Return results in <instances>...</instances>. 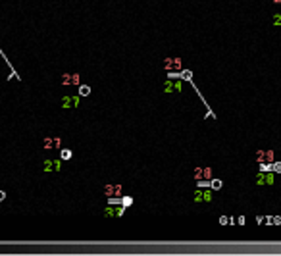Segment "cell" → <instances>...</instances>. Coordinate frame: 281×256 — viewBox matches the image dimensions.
Segmentation results:
<instances>
[{
	"label": "cell",
	"instance_id": "cell-2",
	"mask_svg": "<svg viewBox=\"0 0 281 256\" xmlns=\"http://www.w3.org/2000/svg\"><path fill=\"white\" fill-rule=\"evenodd\" d=\"M43 168H44V173H58L62 169V160L60 158H46Z\"/></svg>",
	"mask_w": 281,
	"mask_h": 256
},
{
	"label": "cell",
	"instance_id": "cell-10",
	"mask_svg": "<svg viewBox=\"0 0 281 256\" xmlns=\"http://www.w3.org/2000/svg\"><path fill=\"white\" fill-rule=\"evenodd\" d=\"M44 150H54V148H62V139L60 137H44Z\"/></svg>",
	"mask_w": 281,
	"mask_h": 256
},
{
	"label": "cell",
	"instance_id": "cell-18",
	"mask_svg": "<svg viewBox=\"0 0 281 256\" xmlns=\"http://www.w3.org/2000/svg\"><path fill=\"white\" fill-rule=\"evenodd\" d=\"M281 172V162H275L274 164V173H279Z\"/></svg>",
	"mask_w": 281,
	"mask_h": 256
},
{
	"label": "cell",
	"instance_id": "cell-19",
	"mask_svg": "<svg viewBox=\"0 0 281 256\" xmlns=\"http://www.w3.org/2000/svg\"><path fill=\"white\" fill-rule=\"evenodd\" d=\"M181 77H183V79H187V81H189L191 77H193V73H191V71H183V73H181Z\"/></svg>",
	"mask_w": 281,
	"mask_h": 256
},
{
	"label": "cell",
	"instance_id": "cell-3",
	"mask_svg": "<svg viewBox=\"0 0 281 256\" xmlns=\"http://www.w3.org/2000/svg\"><path fill=\"white\" fill-rule=\"evenodd\" d=\"M181 91H183V83L177 77H172V79H168L164 83V92H168V95H172V92H181Z\"/></svg>",
	"mask_w": 281,
	"mask_h": 256
},
{
	"label": "cell",
	"instance_id": "cell-5",
	"mask_svg": "<svg viewBox=\"0 0 281 256\" xmlns=\"http://www.w3.org/2000/svg\"><path fill=\"white\" fill-rule=\"evenodd\" d=\"M62 108H66V110H70V108H79V104H81V95H67V96H64L62 98Z\"/></svg>",
	"mask_w": 281,
	"mask_h": 256
},
{
	"label": "cell",
	"instance_id": "cell-1",
	"mask_svg": "<svg viewBox=\"0 0 281 256\" xmlns=\"http://www.w3.org/2000/svg\"><path fill=\"white\" fill-rule=\"evenodd\" d=\"M212 200V189H208V187H200V189L194 191L193 194V202L194 204H208V202Z\"/></svg>",
	"mask_w": 281,
	"mask_h": 256
},
{
	"label": "cell",
	"instance_id": "cell-7",
	"mask_svg": "<svg viewBox=\"0 0 281 256\" xmlns=\"http://www.w3.org/2000/svg\"><path fill=\"white\" fill-rule=\"evenodd\" d=\"M164 67H166L168 71L183 70V60H181V58H166V60H164Z\"/></svg>",
	"mask_w": 281,
	"mask_h": 256
},
{
	"label": "cell",
	"instance_id": "cell-16",
	"mask_svg": "<svg viewBox=\"0 0 281 256\" xmlns=\"http://www.w3.org/2000/svg\"><path fill=\"white\" fill-rule=\"evenodd\" d=\"M121 204H123L125 208H127V206H131V204H133V198H131V197H123V198H121Z\"/></svg>",
	"mask_w": 281,
	"mask_h": 256
},
{
	"label": "cell",
	"instance_id": "cell-12",
	"mask_svg": "<svg viewBox=\"0 0 281 256\" xmlns=\"http://www.w3.org/2000/svg\"><path fill=\"white\" fill-rule=\"evenodd\" d=\"M256 156H258V162H270L271 160V156H274V152H271V150H268V152H264V150H260L258 154H256Z\"/></svg>",
	"mask_w": 281,
	"mask_h": 256
},
{
	"label": "cell",
	"instance_id": "cell-20",
	"mask_svg": "<svg viewBox=\"0 0 281 256\" xmlns=\"http://www.w3.org/2000/svg\"><path fill=\"white\" fill-rule=\"evenodd\" d=\"M219 223H222V225H225V223H229V218H227V216H222V218H219Z\"/></svg>",
	"mask_w": 281,
	"mask_h": 256
},
{
	"label": "cell",
	"instance_id": "cell-17",
	"mask_svg": "<svg viewBox=\"0 0 281 256\" xmlns=\"http://www.w3.org/2000/svg\"><path fill=\"white\" fill-rule=\"evenodd\" d=\"M274 25H281V14L274 15Z\"/></svg>",
	"mask_w": 281,
	"mask_h": 256
},
{
	"label": "cell",
	"instance_id": "cell-15",
	"mask_svg": "<svg viewBox=\"0 0 281 256\" xmlns=\"http://www.w3.org/2000/svg\"><path fill=\"white\" fill-rule=\"evenodd\" d=\"M60 156H62V160H70V158H71V150L64 148L62 152H60Z\"/></svg>",
	"mask_w": 281,
	"mask_h": 256
},
{
	"label": "cell",
	"instance_id": "cell-21",
	"mask_svg": "<svg viewBox=\"0 0 281 256\" xmlns=\"http://www.w3.org/2000/svg\"><path fill=\"white\" fill-rule=\"evenodd\" d=\"M274 223H275V225H279V223H281V218L275 216V218H274Z\"/></svg>",
	"mask_w": 281,
	"mask_h": 256
},
{
	"label": "cell",
	"instance_id": "cell-11",
	"mask_svg": "<svg viewBox=\"0 0 281 256\" xmlns=\"http://www.w3.org/2000/svg\"><path fill=\"white\" fill-rule=\"evenodd\" d=\"M104 194L108 198H112V197H121L123 194V191H121V185H106L104 187Z\"/></svg>",
	"mask_w": 281,
	"mask_h": 256
},
{
	"label": "cell",
	"instance_id": "cell-14",
	"mask_svg": "<svg viewBox=\"0 0 281 256\" xmlns=\"http://www.w3.org/2000/svg\"><path fill=\"white\" fill-rule=\"evenodd\" d=\"M222 185H223V183L219 181V179H212V181H210V187H212L214 191H219V189H222Z\"/></svg>",
	"mask_w": 281,
	"mask_h": 256
},
{
	"label": "cell",
	"instance_id": "cell-9",
	"mask_svg": "<svg viewBox=\"0 0 281 256\" xmlns=\"http://www.w3.org/2000/svg\"><path fill=\"white\" fill-rule=\"evenodd\" d=\"M194 179L197 181H210L212 179V168H197L194 169Z\"/></svg>",
	"mask_w": 281,
	"mask_h": 256
},
{
	"label": "cell",
	"instance_id": "cell-13",
	"mask_svg": "<svg viewBox=\"0 0 281 256\" xmlns=\"http://www.w3.org/2000/svg\"><path fill=\"white\" fill-rule=\"evenodd\" d=\"M89 92H91V87H89V85H79V95L81 96H87Z\"/></svg>",
	"mask_w": 281,
	"mask_h": 256
},
{
	"label": "cell",
	"instance_id": "cell-6",
	"mask_svg": "<svg viewBox=\"0 0 281 256\" xmlns=\"http://www.w3.org/2000/svg\"><path fill=\"white\" fill-rule=\"evenodd\" d=\"M256 185H274V181H275V175H274V172H260V173H256Z\"/></svg>",
	"mask_w": 281,
	"mask_h": 256
},
{
	"label": "cell",
	"instance_id": "cell-4",
	"mask_svg": "<svg viewBox=\"0 0 281 256\" xmlns=\"http://www.w3.org/2000/svg\"><path fill=\"white\" fill-rule=\"evenodd\" d=\"M123 214H125V206H121V204H110L104 208L106 218H121Z\"/></svg>",
	"mask_w": 281,
	"mask_h": 256
},
{
	"label": "cell",
	"instance_id": "cell-22",
	"mask_svg": "<svg viewBox=\"0 0 281 256\" xmlns=\"http://www.w3.org/2000/svg\"><path fill=\"white\" fill-rule=\"evenodd\" d=\"M4 198H6V193H4V191H0V200H4Z\"/></svg>",
	"mask_w": 281,
	"mask_h": 256
},
{
	"label": "cell",
	"instance_id": "cell-8",
	"mask_svg": "<svg viewBox=\"0 0 281 256\" xmlns=\"http://www.w3.org/2000/svg\"><path fill=\"white\" fill-rule=\"evenodd\" d=\"M60 83L62 85H81V77H79V73H64L60 77Z\"/></svg>",
	"mask_w": 281,
	"mask_h": 256
}]
</instances>
